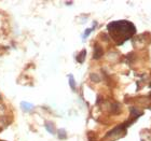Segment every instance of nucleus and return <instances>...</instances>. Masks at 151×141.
I'll return each instance as SVG.
<instances>
[{"mask_svg": "<svg viewBox=\"0 0 151 141\" xmlns=\"http://www.w3.org/2000/svg\"><path fill=\"white\" fill-rule=\"evenodd\" d=\"M21 106H22V108H23V110H24V111H30V110L34 108V106H32V104H27V102H22V104H21Z\"/></svg>", "mask_w": 151, "mask_h": 141, "instance_id": "nucleus-2", "label": "nucleus"}, {"mask_svg": "<svg viewBox=\"0 0 151 141\" xmlns=\"http://www.w3.org/2000/svg\"><path fill=\"white\" fill-rule=\"evenodd\" d=\"M107 29L110 32L112 39L118 44H122L124 41L129 40L135 34L134 25L127 21L112 22L107 26Z\"/></svg>", "mask_w": 151, "mask_h": 141, "instance_id": "nucleus-1", "label": "nucleus"}, {"mask_svg": "<svg viewBox=\"0 0 151 141\" xmlns=\"http://www.w3.org/2000/svg\"><path fill=\"white\" fill-rule=\"evenodd\" d=\"M85 54H86V52H85V50L82 51V53L79 55L78 57V62H80V63H82L83 60H84V57H85Z\"/></svg>", "mask_w": 151, "mask_h": 141, "instance_id": "nucleus-5", "label": "nucleus"}, {"mask_svg": "<svg viewBox=\"0 0 151 141\" xmlns=\"http://www.w3.org/2000/svg\"><path fill=\"white\" fill-rule=\"evenodd\" d=\"M45 127H47V130L49 132H50V134H54V132H55V130H54L53 129V124H52V123H45Z\"/></svg>", "mask_w": 151, "mask_h": 141, "instance_id": "nucleus-3", "label": "nucleus"}, {"mask_svg": "<svg viewBox=\"0 0 151 141\" xmlns=\"http://www.w3.org/2000/svg\"><path fill=\"white\" fill-rule=\"evenodd\" d=\"M69 84H70V87L73 91H76V82L73 80V75H69Z\"/></svg>", "mask_w": 151, "mask_h": 141, "instance_id": "nucleus-4", "label": "nucleus"}, {"mask_svg": "<svg viewBox=\"0 0 151 141\" xmlns=\"http://www.w3.org/2000/svg\"><path fill=\"white\" fill-rule=\"evenodd\" d=\"M92 30H93V28L86 29V30H85V32H84V35H83V38H86V37H88V36L90 35V32H91Z\"/></svg>", "mask_w": 151, "mask_h": 141, "instance_id": "nucleus-6", "label": "nucleus"}]
</instances>
